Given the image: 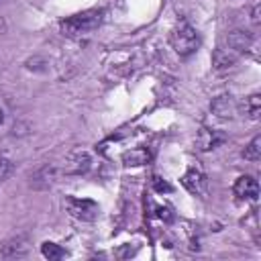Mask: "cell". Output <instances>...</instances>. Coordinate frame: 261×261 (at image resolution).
<instances>
[{
	"label": "cell",
	"mask_w": 261,
	"mask_h": 261,
	"mask_svg": "<svg viewBox=\"0 0 261 261\" xmlns=\"http://www.w3.org/2000/svg\"><path fill=\"white\" fill-rule=\"evenodd\" d=\"M232 192L239 200H257L259 184L253 175H241V177H237V181L232 186Z\"/></svg>",
	"instance_id": "cell-7"
},
{
	"label": "cell",
	"mask_w": 261,
	"mask_h": 261,
	"mask_svg": "<svg viewBox=\"0 0 261 261\" xmlns=\"http://www.w3.org/2000/svg\"><path fill=\"white\" fill-rule=\"evenodd\" d=\"M243 155H245V159H249V161H259V159H261V137H259V135L251 139V143L245 147Z\"/></svg>",
	"instance_id": "cell-16"
},
{
	"label": "cell",
	"mask_w": 261,
	"mask_h": 261,
	"mask_svg": "<svg viewBox=\"0 0 261 261\" xmlns=\"http://www.w3.org/2000/svg\"><path fill=\"white\" fill-rule=\"evenodd\" d=\"M251 45H253V37H251V33H247V31H230L228 35H226V47L228 49H232L237 55H241V53H247L249 49H251Z\"/></svg>",
	"instance_id": "cell-9"
},
{
	"label": "cell",
	"mask_w": 261,
	"mask_h": 261,
	"mask_svg": "<svg viewBox=\"0 0 261 261\" xmlns=\"http://www.w3.org/2000/svg\"><path fill=\"white\" fill-rule=\"evenodd\" d=\"M251 20H253L255 24H259V4H255V6H253V12H251Z\"/></svg>",
	"instance_id": "cell-21"
},
{
	"label": "cell",
	"mask_w": 261,
	"mask_h": 261,
	"mask_svg": "<svg viewBox=\"0 0 261 261\" xmlns=\"http://www.w3.org/2000/svg\"><path fill=\"white\" fill-rule=\"evenodd\" d=\"M224 135L216 128H200L198 137H196V147L200 151H210V149H216L220 143H224Z\"/></svg>",
	"instance_id": "cell-10"
},
{
	"label": "cell",
	"mask_w": 261,
	"mask_h": 261,
	"mask_svg": "<svg viewBox=\"0 0 261 261\" xmlns=\"http://www.w3.org/2000/svg\"><path fill=\"white\" fill-rule=\"evenodd\" d=\"M12 167H14V165H12V161H10V159L0 157V184H2L10 173H12Z\"/></svg>",
	"instance_id": "cell-17"
},
{
	"label": "cell",
	"mask_w": 261,
	"mask_h": 261,
	"mask_svg": "<svg viewBox=\"0 0 261 261\" xmlns=\"http://www.w3.org/2000/svg\"><path fill=\"white\" fill-rule=\"evenodd\" d=\"M243 110H245L247 118L257 120L259 114H261V96H259V94H251V96H247L245 102H243Z\"/></svg>",
	"instance_id": "cell-14"
},
{
	"label": "cell",
	"mask_w": 261,
	"mask_h": 261,
	"mask_svg": "<svg viewBox=\"0 0 261 261\" xmlns=\"http://www.w3.org/2000/svg\"><path fill=\"white\" fill-rule=\"evenodd\" d=\"M151 161V153L145 149V147H137V149H130V151H124L122 153V163L124 165H147Z\"/></svg>",
	"instance_id": "cell-13"
},
{
	"label": "cell",
	"mask_w": 261,
	"mask_h": 261,
	"mask_svg": "<svg viewBox=\"0 0 261 261\" xmlns=\"http://www.w3.org/2000/svg\"><path fill=\"white\" fill-rule=\"evenodd\" d=\"M2 122H4V108L0 106V124H2Z\"/></svg>",
	"instance_id": "cell-22"
},
{
	"label": "cell",
	"mask_w": 261,
	"mask_h": 261,
	"mask_svg": "<svg viewBox=\"0 0 261 261\" xmlns=\"http://www.w3.org/2000/svg\"><path fill=\"white\" fill-rule=\"evenodd\" d=\"M65 208H67V212L73 218L88 220V222L94 220L98 216V212H100V208H98L96 202H92V200H80V198H65Z\"/></svg>",
	"instance_id": "cell-3"
},
{
	"label": "cell",
	"mask_w": 261,
	"mask_h": 261,
	"mask_svg": "<svg viewBox=\"0 0 261 261\" xmlns=\"http://www.w3.org/2000/svg\"><path fill=\"white\" fill-rule=\"evenodd\" d=\"M237 59H239V55H237L232 49H228V47H218V49H214V53H212V67H214L216 71H226V69H230V67L237 63Z\"/></svg>",
	"instance_id": "cell-11"
},
{
	"label": "cell",
	"mask_w": 261,
	"mask_h": 261,
	"mask_svg": "<svg viewBox=\"0 0 261 261\" xmlns=\"http://www.w3.org/2000/svg\"><path fill=\"white\" fill-rule=\"evenodd\" d=\"M27 253H29V239L24 234L12 237V239H8L0 245V257H4V259L24 257Z\"/></svg>",
	"instance_id": "cell-5"
},
{
	"label": "cell",
	"mask_w": 261,
	"mask_h": 261,
	"mask_svg": "<svg viewBox=\"0 0 261 261\" xmlns=\"http://www.w3.org/2000/svg\"><path fill=\"white\" fill-rule=\"evenodd\" d=\"M104 20V10L100 8H90V10H84V12H77V14H71L63 20H59V31L65 35V37H80V35H86L94 29H98Z\"/></svg>",
	"instance_id": "cell-1"
},
{
	"label": "cell",
	"mask_w": 261,
	"mask_h": 261,
	"mask_svg": "<svg viewBox=\"0 0 261 261\" xmlns=\"http://www.w3.org/2000/svg\"><path fill=\"white\" fill-rule=\"evenodd\" d=\"M55 177H57V169L53 165H45V167H41L31 177V186L37 188V190H45V188H51L53 186V179Z\"/></svg>",
	"instance_id": "cell-12"
},
{
	"label": "cell",
	"mask_w": 261,
	"mask_h": 261,
	"mask_svg": "<svg viewBox=\"0 0 261 261\" xmlns=\"http://www.w3.org/2000/svg\"><path fill=\"white\" fill-rule=\"evenodd\" d=\"M153 186L157 192H171V186L167 181H163L161 177H153Z\"/></svg>",
	"instance_id": "cell-18"
},
{
	"label": "cell",
	"mask_w": 261,
	"mask_h": 261,
	"mask_svg": "<svg viewBox=\"0 0 261 261\" xmlns=\"http://www.w3.org/2000/svg\"><path fill=\"white\" fill-rule=\"evenodd\" d=\"M133 253H135V249H128V247H126V249H118V251H116V255H118V257H122V259H124V257H130Z\"/></svg>",
	"instance_id": "cell-20"
},
{
	"label": "cell",
	"mask_w": 261,
	"mask_h": 261,
	"mask_svg": "<svg viewBox=\"0 0 261 261\" xmlns=\"http://www.w3.org/2000/svg\"><path fill=\"white\" fill-rule=\"evenodd\" d=\"M41 253H43V257H47L49 261H55V259L65 257V249H61L57 243H51V241H45V243L41 245Z\"/></svg>",
	"instance_id": "cell-15"
},
{
	"label": "cell",
	"mask_w": 261,
	"mask_h": 261,
	"mask_svg": "<svg viewBox=\"0 0 261 261\" xmlns=\"http://www.w3.org/2000/svg\"><path fill=\"white\" fill-rule=\"evenodd\" d=\"M157 216L163 218V220H171V214H169V208H157Z\"/></svg>",
	"instance_id": "cell-19"
},
{
	"label": "cell",
	"mask_w": 261,
	"mask_h": 261,
	"mask_svg": "<svg viewBox=\"0 0 261 261\" xmlns=\"http://www.w3.org/2000/svg\"><path fill=\"white\" fill-rule=\"evenodd\" d=\"M169 45L173 47V51L177 55L188 57V55H192L200 47V35H198V31L192 24L179 22L169 33Z\"/></svg>",
	"instance_id": "cell-2"
},
{
	"label": "cell",
	"mask_w": 261,
	"mask_h": 261,
	"mask_svg": "<svg viewBox=\"0 0 261 261\" xmlns=\"http://www.w3.org/2000/svg\"><path fill=\"white\" fill-rule=\"evenodd\" d=\"M181 186H184L190 194L204 196V194H206V186H208V181H206V175H204L200 169L190 167V169L184 173V177H181Z\"/></svg>",
	"instance_id": "cell-6"
},
{
	"label": "cell",
	"mask_w": 261,
	"mask_h": 261,
	"mask_svg": "<svg viewBox=\"0 0 261 261\" xmlns=\"http://www.w3.org/2000/svg\"><path fill=\"white\" fill-rule=\"evenodd\" d=\"M210 108L212 112L218 116V118H232L239 110L237 102L232 100L230 94H222V96H216L212 102H210Z\"/></svg>",
	"instance_id": "cell-8"
},
{
	"label": "cell",
	"mask_w": 261,
	"mask_h": 261,
	"mask_svg": "<svg viewBox=\"0 0 261 261\" xmlns=\"http://www.w3.org/2000/svg\"><path fill=\"white\" fill-rule=\"evenodd\" d=\"M92 165V159L86 151H71L67 157H65V165H63V173L67 175H82L90 169Z\"/></svg>",
	"instance_id": "cell-4"
}]
</instances>
